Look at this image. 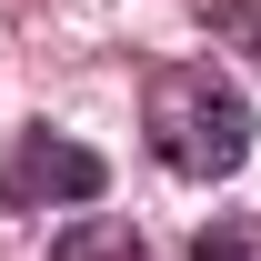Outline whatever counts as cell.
<instances>
[{"instance_id":"cell-1","label":"cell","mask_w":261,"mask_h":261,"mask_svg":"<svg viewBox=\"0 0 261 261\" xmlns=\"http://www.w3.org/2000/svg\"><path fill=\"white\" fill-rule=\"evenodd\" d=\"M141 130H151L161 171H181V181H231L251 161V100L211 61H161L151 70L141 81Z\"/></svg>"},{"instance_id":"cell-2","label":"cell","mask_w":261,"mask_h":261,"mask_svg":"<svg viewBox=\"0 0 261 261\" xmlns=\"http://www.w3.org/2000/svg\"><path fill=\"white\" fill-rule=\"evenodd\" d=\"M100 151L61 141V130H20V151L0 161V211H50V201H100Z\"/></svg>"},{"instance_id":"cell-3","label":"cell","mask_w":261,"mask_h":261,"mask_svg":"<svg viewBox=\"0 0 261 261\" xmlns=\"http://www.w3.org/2000/svg\"><path fill=\"white\" fill-rule=\"evenodd\" d=\"M50 261H151V251H141L130 221H70L61 241H50Z\"/></svg>"},{"instance_id":"cell-4","label":"cell","mask_w":261,"mask_h":261,"mask_svg":"<svg viewBox=\"0 0 261 261\" xmlns=\"http://www.w3.org/2000/svg\"><path fill=\"white\" fill-rule=\"evenodd\" d=\"M191 261H261V211H231L191 241Z\"/></svg>"}]
</instances>
